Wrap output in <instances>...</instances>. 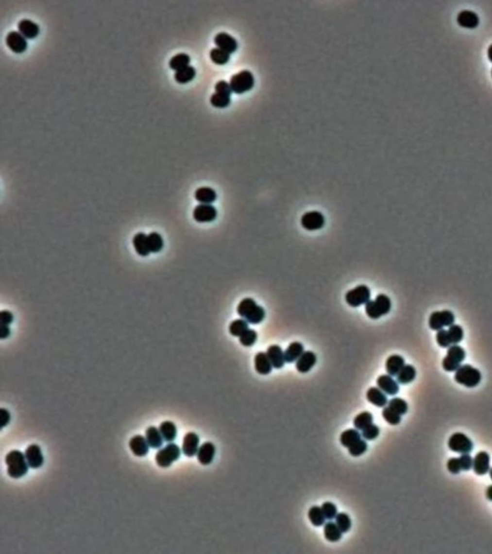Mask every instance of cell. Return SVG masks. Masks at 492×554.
<instances>
[{
    "label": "cell",
    "instance_id": "35",
    "mask_svg": "<svg viewBox=\"0 0 492 554\" xmlns=\"http://www.w3.org/2000/svg\"><path fill=\"white\" fill-rule=\"evenodd\" d=\"M397 382L400 384H408L416 377V369L411 365H405L400 372L396 375Z\"/></svg>",
    "mask_w": 492,
    "mask_h": 554
},
{
    "label": "cell",
    "instance_id": "12",
    "mask_svg": "<svg viewBox=\"0 0 492 554\" xmlns=\"http://www.w3.org/2000/svg\"><path fill=\"white\" fill-rule=\"evenodd\" d=\"M325 225L324 216L318 211H311L305 213L301 218V225L309 231L321 229Z\"/></svg>",
    "mask_w": 492,
    "mask_h": 554
},
{
    "label": "cell",
    "instance_id": "45",
    "mask_svg": "<svg viewBox=\"0 0 492 554\" xmlns=\"http://www.w3.org/2000/svg\"><path fill=\"white\" fill-rule=\"evenodd\" d=\"M336 523L342 533L348 532L352 526L351 519L346 513H338L336 517Z\"/></svg>",
    "mask_w": 492,
    "mask_h": 554
},
{
    "label": "cell",
    "instance_id": "53",
    "mask_svg": "<svg viewBox=\"0 0 492 554\" xmlns=\"http://www.w3.org/2000/svg\"><path fill=\"white\" fill-rule=\"evenodd\" d=\"M447 468L448 470H449L451 473H453V474H458V473H459V472L462 470L459 457L449 459L447 462Z\"/></svg>",
    "mask_w": 492,
    "mask_h": 554
},
{
    "label": "cell",
    "instance_id": "39",
    "mask_svg": "<svg viewBox=\"0 0 492 554\" xmlns=\"http://www.w3.org/2000/svg\"><path fill=\"white\" fill-rule=\"evenodd\" d=\"M249 329V323L244 319H238L233 321L229 326V332L232 336L240 337L245 331Z\"/></svg>",
    "mask_w": 492,
    "mask_h": 554
},
{
    "label": "cell",
    "instance_id": "7",
    "mask_svg": "<svg viewBox=\"0 0 492 554\" xmlns=\"http://www.w3.org/2000/svg\"><path fill=\"white\" fill-rule=\"evenodd\" d=\"M180 455H181V450L179 447L176 444L170 443L156 453L155 460L159 467H168L173 462L178 460Z\"/></svg>",
    "mask_w": 492,
    "mask_h": 554
},
{
    "label": "cell",
    "instance_id": "43",
    "mask_svg": "<svg viewBox=\"0 0 492 554\" xmlns=\"http://www.w3.org/2000/svg\"><path fill=\"white\" fill-rule=\"evenodd\" d=\"M210 57L212 61L217 65H225L230 60V54L223 51L221 48H213L210 52Z\"/></svg>",
    "mask_w": 492,
    "mask_h": 554
},
{
    "label": "cell",
    "instance_id": "42",
    "mask_svg": "<svg viewBox=\"0 0 492 554\" xmlns=\"http://www.w3.org/2000/svg\"><path fill=\"white\" fill-rule=\"evenodd\" d=\"M372 422H373V416L370 412L367 411L361 412L354 418V426L358 430H363L365 427L372 424Z\"/></svg>",
    "mask_w": 492,
    "mask_h": 554
},
{
    "label": "cell",
    "instance_id": "60",
    "mask_svg": "<svg viewBox=\"0 0 492 554\" xmlns=\"http://www.w3.org/2000/svg\"><path fill=\"white\" fill-rule=\"evenodd\" d=\"M488 56H489V59L492 62V45H491L488 49Z\"/></svg>",
    "mask_w": 492,
    "mask_h": 554
},
{
    "label": "cell",
    "instance_id": "30",
    "mask_svg": "<svg viewBox=\"0 0 492 554\" xmlns=\"http://www.w3.org/2000/svg\"><path fill=\"white\" fill-rule=\"evenodd\" d=\"M254 362H255V369L258 373L263 374V375H267L272 371L273 366H272L267 353H265V352L257 353L255 356Z\"/></svg>",
    "mask_w": 492,
    "mask_h": 554
},
{
    "label": "cell",
    "instance_id": "6",
    "mask_svg": "<svg viewBox=\"0 0 492 554\" xmlns=\"http://www.w3.org/2000/svg\"><path fill=\"white\" fill-rule=\"evenodd\" d=\"M465 350L458 345H452L448 347L447 354L442 361V367L446 371L452 372L458 369L465 359Z\"/></svg>",
    "mask_w": 492,
    "mask_h": 554
},
{
    "label": "cell",
    "instance_id": "2",
    "mask_svg": "<svg viewBox=\"0 0 492 554\" xmlns=\"http://www.w3.org/2000/svg\"><path fill=\"white\" fill-rule=\"evenodd\" d=\"M5 462L8 467V474L12 478H20L28 471L29 465L26 461L25 455L17 450L10 451L5 458Z\"/></svg>",
    "mask_w": 492,
    "mask_h": 554
},
{
    "label": "cell",
    "instance_id": "38",
    "mask_svg": "<svg viewBox=\"0 0 492 554\" xmlns=\"http://www.w3.org/2000/svg\"><path fill=\"white\" fill-rule=\"evenodd\" d=\"M189 62H190V57L186 54V53H179L174 55L170 61V67L174 69L175 71H178L180 69L189 66Z\"/></svg>",
    "mask_w": 492,
    "mask_h": 554
},
{
    "label": "cell",
    "instance_id": "37",
    "mask_svg": "<svg viewBox=\"0 0 492 554\" xmlns=\"http://www.w3.org/2000/svg\"><path fill=\"white\" fill-rule=\"evenodd\" d=\"M195 74H196L195 69L191 66H187L176 71L174 78L180 84H185L191 81L195 77Z\"/></svg>",
    "mask_w": 492,
    "mask_h": 554
},
{
    "label": "cell",
    "instance_id": "19",
    "mask_svg": "<svg viewBox=\"0 0 492 554\" xmlns=\"http://www.w3.org/2000/svg\"><path fill=\"white\" fill-rule=\"evenodd\" d=\"M129 448L134 455L137 457H143L148 453L150 447L143 436L136 435L130 440Z\"/></svg>",
    "mask_w": 492,
    "mask_h": 554
},
{
    "label": "cell",
    "instance_id": "56",
    "mask_svg": "<svg viewBox=\"0 0 492 554\" xmlns=\"http://www.w3.org/2000/svg\"><path fill=\"white\" fill-rule=\"evenodd\" d=\"M0 321L2 325H10L14 321V316L10 311L3 310L0 312Z\"/></svg>",
    "mask_w": 492,
    "mask_h": 554
},
{
    "label": "cell",
    "instance_id": "27",
    "mask_svg": "<svg viewBox=\"0 0 492 554\" xmlns=\"http://www.w3.org/2000/svg\"><path fill=\"white\" fill-rule=\"evenodd\" d=\"M217 192L210 187H201L195 190L194 197L200 204H212L217 200Z\"/></svg>",
    "mask_w": 492,
    "mask_h": 554
},
{
    "label": "cell",
    "instance_id": "21",
    "mask_svg": "<svg viewBox=\"0 0 492 554\" xmlns=\"http://www.w3.org/2000/svg\"><path fill=\"white\" fill-rule=\"evenodd\" d=\"M457 21L462 27L475 28L479 24V17L473 11L462 10L458 14Z\"/></svg>",
    "mask_w": 492,
    "mask_h": 554
},
{
    "label": "cell",
    "instance_id": "28",
    "mask_svg": "<svg viewBox=\"0 0 492 554\" xmlns=\"http://www.w3.org/2000/svg\"><path fill=\"white\" fill-rule=\"evenodd\" d=\"M145 439L152 449H160L164 444V438L159 430L155 426H149L145 431Z\"/></svg>",
    "mask_w": 492,
    "mask_h": 554
},
{
    "label": "cell",
    "instance_id": "62",
    "mask_svg": "<svg viewBox=\"0 0 492 554\" xmlns=\"http://www.w3.org/2000/svg\"></svg>",
    "mask_w": 492,
    "mask_h": 554
},
{
    "label": "cell",
    "instance_id": "59",
    "mask_svg": "<svg viewBox=\"0 0 492 554\" xmlns=\"http://www.w3.org/2000/svg\"><path fill=\"white\" fill-rule=\"evenodd\" d=\"M486 497L489 501L492 502V485H490L486 491Z\"/></svg>",
    "mask_w": 492,
    "mask_h": 554
},
{
    "label": "cell",
    "instance_id": "57",
    "mask_svg": "<svg viewBox=\"0 0 492 554\" xmlns=\"http://www.w3.org/2000/svg\"><path fill=\"white\" fill-rule=\"evenodd\" d=\"M10 419H11V415H10V412H9V411H7L6 409L2 408V409L0 410V421H1V427L3 428V427H5L7 424H9V422H10Z\"/></svg>",
    "mask_w": 492,
    "mask_h": 554
},
{
    "label": "cell",
    "instance_id": "11",
    "mask_svg": "<svg viewBox=\"0 0 492 554\" xmlns=\"http://www.w3.org/2000/svg\"><path fill=\"white\" fill-rule=\"evenodd\" d=\"M193 219L198 223H211L218 217V211L212 204H199L193 210Z\"/></svg>",
    "mask_w": 492,
    "mask_h": 554
},
{
    "label": "cell",
    "instance_id": "4",
    "mask_svg": "<svg viewBox=\"0 0 492 554\" xmlns=\"http://www.w3.org/2000/svg\"><path fill=\"white\" fill-rule=\"evenodd\" d=\"M454 377L457 383L467 388H474L480 384L482 373L479 369L470 365H463L456 370Z\"/></svg>",
    "mask_w": 492,
    "mask_h": 554
},
{
    "label": "cell",
    "instance_id": "16",
    "mask_svg": "<svg viewBox=\"0 0 492 554\" xmlns=\"http://www.w3.org/2000/svg\"><path fill=\"white\" fill-rule=\"evenodd\" d=\"M378 388H380L386 395L395 396L399 392L398 382L395 381L391 375L383 374L377 379Z\"/></svg>",
    "mask_w": 492,
    "mask_h": 554
},
{
    "label": "cell",
    "instance_id": "40",
    "mask_svg": "<svg viewBox=\"0 0 492 554\" xmlns=\"http://www.w3.org/2000/svg\"><path fill=\"white\" fill-rule=\"evenodd\" d=\"M308 517H309V519L312 522V524L316 527H319V526H322L323 524H325L326 518L322 512V509L319 506H313L309 510Z\"/></svg>",
    "mask_w": 492,
    "mask_h": 554
},
{
    "label": "cell",
    "instance_id": "36",
    "mask_svg": "<svg viewBox=\"0 0 492 554\" xmlns=\"http://www.w3.org/2000/svg\"><path fill=\"white\" fill-rule=\"evenodd\" d=\"M149 249L153 253L160 252L164 247L163 237L158 232H151L147 235Z\"/></svg>",
    "mask_w": 492,
    "mask_h": 554
},
{
    "label": "cell",
    "instance_id": "5",
    "mask_svg": "<svg viewBox=\"0 0 492 554\" xmlns=\"http://www.w3.org/2000/svg\"><path fill=\"white\" fill-rule=\"evenodd\" d=\"M255 83L254 76L252 72L249 70H242L235 75H233L230 79V86L232 92L235 93H243V92L250 91Z\"/></svg>",
    "mask_w": 492,
    "mask_h": 554
},
{
    "label": "cell",
    "instance_id": "15",
    "mask_svg": "<svg viewBox=\"0 0 492 554\" xmlns=\"http://www.w3.org/2000/svg\"><path fill=\"white\" fill-rule=\"evenodd\" d=\"M26 461L32 468H39L44 464L42 450L38 445H30L24 452Z\"/></svg>",
    "mask_w": 492,
    "mask_h": 554
},
{
    "label": "cell",
    "instance_id": "20",
    "mask_svg": "<svg viewBox=\"0 0 492 554\" xmlns=\"http://www.w3.org/2000/svg\"><path fill=\"white\" fill-rule=\"evenodd\" d=\"M197 459L200 464L207 466L210 465L216 455V447L211 442L204 443L197 451Z\"/></svg>",
    "mask_w": 492,
    "mask_h": 554
},
{
    "label": "cell",
    "instance_id": "55",
    "mask_svg": "<svg viewBox=\"0 0 492 554\" xmlns=\"http://www.w3.org/2000/svg\"><path fill=\"white\" fill-rule=\"evenodd\" d=\"M215 89H216V92L225 93V94H228V95H231V93L233 92H232V89H231L230 84L227 83V82L224 81V80L219 81V82L216 84Z\"/></svg>",
    "mask_w": 492,
    "mask_h": 554
},
{
    "label": "cell",
    "instance_id": "29",
    "mask_svg": "<svg viewBox=\"0 0 492 554\" xmlns=\"http://www.w3.org/2000/svg\"><path fill=\"white\" fill-rule=\"evenodd\" d=\"M305 352L304 346L299 342L291 343L285 351V360L286 363H293L297 361L300 356Z\"/></svg>",
    "mask_w": 492,
    "mask_h": 554
},
{
    "label": "cell",
    "instance_id": "34",
    "mask_svg": "<svg viewBox=\"0 0 492 554\" xmlns=\"http://www.w3.org/2000/svg\"><path fill=\"white\" fill-rule=\"evenodd\" d=\"M359 440H361V434L358 429H347L340 435V444L345 448H350L355 445Z\"/></svg>",
    "mask_w": 492,
    "mask_h": 554
},
{
    "label": "cell",
    "instance_id": "54",
    "mask_svg": "<svg viewBox=\"0 0 492 554\" xmlns=\"http://www.w3.org/2000/svg\"><path fill=\"white\" fill-rule=\"evenodd\" d=\"M462 470H469L473 467V459L469 453H463L459 456Z\"/></svg>",
    "mask_w": 492,
    "mask_h": 554
},
{
    "label": "cell",
    "instance_id": "52",
    "mask_svg": "<svg viewBox=\"0 0 492 554\" xmlns=\"http://www.w3.org/2000/svg\"><path fill=\"white\" fill-rule=\"evenodd\" d=\"M436 339H437V343L443 348L450 347L452 346V344L449 340V337H448L447 330H445V329L439 330L437 335H436Z\"/></svg>",
    "mask_w": 492,
    "mask_h": 554
},
{
    "label": "cell",
    "instance_id": "58",
    "mask_svg": "<svg viewBox=\"0 0 492 554\" xmlns=\"http://www.w3.org/2000/svg\"><path fill=\"white\" fill-rule=\"evenodd\" d=\"M10 334H11V330H10L9 325H2L1 326V332H0L1 339L4 340V339L8 338L10 336Z\"/></svg>",
    "mask_w": 492,
    "mask_h": 554
},
{
    "label": "cell",
    "instance_id": "31",
    "mask_svg": "<svg viewBox=\"0 0 492 554\" xmlns=\"http://www.w3.org/2000/svg\"><path fill=\"white\" fill-rule=\"evenodd\" d=\"M405 366V359L402 356L394 354L390 356L386 362V369L388 374L396 376Z\"/></svg>",
    "mask_w": 492,
    "mask_h": 554
},
{
    "label": "cell",
    "instance_id": "48",
    "mask_svg": "<svg viewBox=\"0 0 492 554\" xmlns=\"http://www.w3.org/2000/svg\"><path fill=\"white\" fill-rule=\"evenodd\" d=\"M382 416L385 418V420L391 425H397L401 422V415L396 413L390 407H385L383 409Z\"/></svg>",
    "mask_w": 492,
    "mask_h": 554
},
{
    "label": "cell",
    "instance_id": "23",
    "mask_svg": "<svg viewBox=\"0 0 492 554\" xmlns=\"http://www.w3.org/2000/svg\"><path fill=\"white\" fill-rule=\"evenodd\" d=\"M366 398L371 404L377 407H386V405L389 403L387 395L380 388L377 387H372L368 389L366 393Z\"/></svg>",
    "mask_w": 492,
    "mask_h": 554
},
{
    "label": "cell",
    "instance_id": "13",
    "mask_svg": "<svg viewBox=\"0 0 492 554\" xmlns=\"http://www.w3.org/2000/svg\"><path fill=\"white\" fill-rule=\"evenodd\" d=\"M199 450V437L194 432H188L184 436L182 451L187 457H193Z\"/></svg>",
    "mask_w": 492,
    "mask_h": 554
},
{
    "label": "cell",
    "instance_id": "41",
    "mask_svg": "<svg viewBox=\"0 0 492 554\" xmlns=\"http://www.w3.org/2000/svg\"><path fill=\"white\" fill-rule=\"evenodd\" d=\"M447 332L449 340L452 345H458V343H460L464 336L463 329L458 324H452L451 326H449Z\"/></svg>",
    "mask_w": 492,
    "mask_h": 554
},
{
    "label": "cell",
    "instance_id": "33",
    "mask_svg": "<svg viewBox=\"0 0 492 554\" xmlns=\"http://www.w3.org/2000/svg\"><path fill=\"white\" fill-rule=\"evenodd\" d=\"M324 537L327 541L335 543L341 539L342 532L337 525V523L333 521H329L324 524Z\"/></svg>",
    "mask_w": 492,
    "mask_h": 554
},
{
    "label": "cell",
    "instance_id": "1",
    "mask_svg": "<svg viewBox=\"0 0 492 554\" xmlns=\"http://www.w3.org/2000/svg\"><path fill=\"white\" fill-rule=\"evenodd\" d=\"M238 314L250 324H259L266 318L265 309L252 298L242 299L238 306Z\"/></svg>",
    "mask_w": 492,
    "mask_h": 554
},
{
    "label": "cell",
    "instance_id": "10",
    "mask_svg": "<svg viewBox=\"0 0 492 554\" xmlns=\"http://www.w3.org/2000/svg\"><path fill=\"white\" fill-rule=\"evenodd\" d=\"M455 323V315L450 310L436 311L431 314L429 318V326L431 329L439 331L446 326H451Z\"/></svg>",
    "mask_w": 492,
    "mask_h": 554
},
{
    "label": "cell",
    "instance_id": "49",
    "mask_svg": "<svg viewBox=\"0 0 492 554\" xmlns=\"http://www.w3.org/2000/svg\"><path fill=\"white\" fill-rule=\"evenodd\" d=\"M361 436L363 437V439L367 440V441H372L375 440L379 434H380V428L375 425V424H370L367 427H365L363 430H361Z\"/></svg>",
    "mask_w": 492,
    "mask_h": 554
},
{
    "label": "cell",
    "instance_id": "8",
    "mask_svg": "<svg viewBox=\"0 0 492 554\" xmlns=\"http://www.w3.org/2000/svg\"><path fill=\"white\" fill-rule=\"evenodd\" d=\"M371 297L370 289L365 285H359L356 288L348 291L345 294V300L351 307H358L366 304Z\"/></svg>",
    "mask_w": 492,
    "mask_h": 554
},
{
    "label": "cell",
    "instance_id": "51",
    "mask_svg": "<svg viewBox=\"0 0 492 554\" xmlns=\"http://www.w3.org/2000/svg\"><path fill=\"white\" fill-rule=\"evenodd\" d=\"M321 509L327 519L332 520L336 519L338 515V508L333 502H324L321 506Z\"/></svg>",
    "mask_w": 492,
    "mask_h": 554
},
{
    "label": "cell",
    "instance_id": "18",
    "mask_svg": "<svg viewBox=\"0 0 492 554\" xmlns=\"http://www.w3.org/2000/svg\"><path fill=\"white\" fill-rule=\"evenodd\" d=\"M215 44L218 48L222 49L229 54L234 53L238 48V42L236 39L225 32H221L215 37Z\"/></svg>",
    "mask_w": 492,
    "mask_h": 554
},
{
    "label": "cell",
    "instance_id": "22",
    "mask_svg": "<svg viewBox=\"0 0 492 554\" xmlns=\"http://www.w3.org/2000/svg\"><path fill=\"white\" fill-rule=\"evenodd\" d=\"M18 32L26 39H34L40 33V27L30 19H21L17 25Z\"/></svg>",
    "mask_w": 492,
    "mask_h": 554
},
{
    "label": "cell",
    "instance_id": "47",
    "mask_svg": "<svg viewBox=\"0 0 492 554\" xmlns=\"http://www.w3.org/2000/svg\"><path fill=\"white\" fill-rule=\"evenodd\" d=\"M389 407L394 410L399 415H405L407 412V403L400 398H394L389 401Z\"/></svg>",
    "mask_w": 492,
    "mask_h": 554
},
{
    "label": "cell",
    "instance_id": "44",
    "mask_svg": "<svg viewBox=\"0 0 492 554\" xmlns=\"http://www.w3.org/2000/svg\"><path fill=\"white\" fill-rule=\"evenodd\" d=\"M210 101L211 104L217 108H225L229 106V104L231 103V95L221 92H215L211 96Z\"/></svg>",
    "mask_w": 492,
    "mask_h": 554
},
{
    "label": "cell",
    "instance_id": "3",
    "mask_svg": "<svg viewBox=\"0 0 492 554\" xmlns=\"http://www.w3.org/2000/svg\"><path fill=\"white\" fill-rule=\"evenodd\" d=\"M390 309L391 300L387 294H378L375 300H369L365 304V313L372 320H377L383 316H386L390 312Z\"/></svg>",
    "mask_w": 492,
    "mask_h": 554
},
{
    "label": "cell",
    "instance_id": "14",
    "mask_svg": "<svg viewBox=\"0 0 492 554\" xmlns=\"http://www.w3.org/2000/svg\"><path fill=\"white\" fill-rule=\"evenodd\" d=\"M6 44L12 51L16 53H22L27 48L26 38H24L17 31H11L8 33L6 37Z\"/></svg>",
    "mask_w": 492,
    "mask_h": 554
},
{
    "label": "cell",
    "instance_id": "24",
    "mask_svg": "<svg viewBox=\"0 0 492 554\" xmlns=\"http://www.w3.org/2000/svg\"><path fill=\"white\" fill-rule=\"evenodd\" d=\"M267 354H268V357H269L273 368L281 369L284 367V365L286 363L285 352L283 351L281 346H279L277 345L270 346L267 350Z\"/></svg>",
    "mask_w": 492,
    "mask_h": 554
},
{
    "label": "cell",
    "instance_id": "9",
    "mask_svg": "<svg viewBox=\"0 0 492 554\" xmlns=\"http://www.w3.org/2000/svg\"><path fill=\"white\" fill-rule=\"evenodd\" d=\"M448 447L452 451L460 454L470 453L474 449V445L471 439L460 432H457L450 437L448 441Z\"/></svg>",
    "mask_w": 492,
    "mask_h": 554
},
{
    "label": "cell",
    "instance_id": "26",
    "mask_svg": "<svg viewBox=\"0 0 492 554\" xmlns=\"http://www.w3.org/2000/svg\"><path fill=\"white\" fill-rule=\"evenodd\" d=\"M133 245H134L136 252L139 256L146 257L151 253V251L149 249V245H148L147 235L143 232H138L135 235L134 238H133Z\"/></svg>",
    "mask_w": 492,
    "mask_h": 554
},
{
    "label": "cell",
    "instance_id": "25",
    "mask_svg": "<svg viewBox=\"0 0 492 554\" xmlns=\"http://www.w3.org/2000/svg\"><path fill=\"white\" fill-rule=\"evenodd\" d=\"M316 355L313 351H305L296 361V369L301 373L309 372L316 363Z\"/></svg>",
    "mask_w": 492,
    "mask_h": 554
},
{
    "label": "cell",
    "instance_id": "50",
    "mask_svg": "<svg viewBox=\"0 0 492 554\" xmlns=\"http://www.w3.org/2000/svg\"><path fill=\"white\" fill-rule=\"evenodd\" d=\"M366 450H367V444H366L365 440H359L355 445L348 448L349 453L354 457H358V456L362 455Z\"/></svg>",
    "mask_w": 492,
    "mask_h": 554
},
{
    "label": "cell",
    "instance_id": "61",
    "mask_svg": "<svg viewBox=\"0 0 492 554\" xmlns=\"http://www.w3.org/2000/svg\"><path fill=\"white\" fill-rule=\"evenodd\" d=\"M490 476H491V479L492 480V467L490 469Z\"/></svg>",
    "mask_w": 492,
    "mask_h": 554
},
{
    "label": "cell",
    "instance_id": "46",
    "mask_svg": "<svg viewBox=\"0 0 492 554\" xmlns=\"http://www.w3.org/2000/svg\"><path fill=\"white\" fill-rule=\"evenodd\" d=\"M258 339V334L254 329H248L239 337V343L243 346H252Z\"/></svg>",
    "mask_w": 492,
    "mask_h": 554
},
{
    "label": "cell",
    "instance_id": "32",
    "mask_svg": "<svg viewBox=\"0 0 492 554\" xmlns=\"http://www.w3.org/2000/svg\"><path fill=\"white\" fill-rule=\"evenodd\" d=\"M159 430L164 440L168 443L173 442L177 436V427L172 421L170 420L162 422L159 426Z\"/></svg>",
    "mask_w": 492,
    "mask_h": 554
},
{
    "label": "cell",
    "instance_id": "17",
    "mask_svg": "<svg viewBox=\"0 0 492 554\" xmlns=\"http://www.w3.org/2000/svg\"><path fill=\"white\" fill-rule=\"evenodd\" d=\"M473 469L475 473L484 475L491 469V456L486 451H480L473 459Z\"/></svg>",
    "mask_w": 492,
    "mask_h": 554
}]
</instances>
